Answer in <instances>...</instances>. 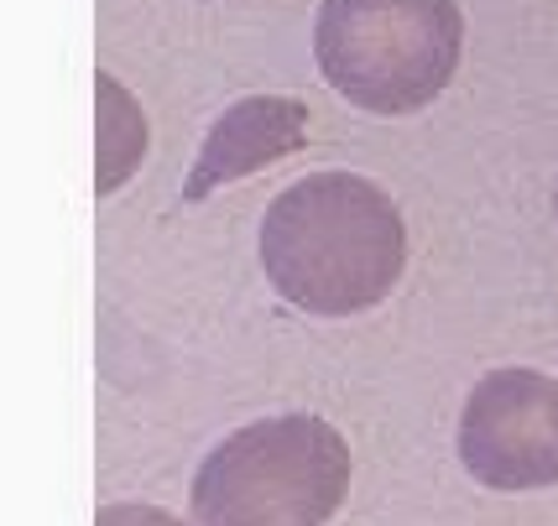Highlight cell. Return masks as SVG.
Returning <instances> with one entry per match:
<instances>
[{
	"mask_svg": "<svg viewBox=\"0 0 558 526\" xmlns=\"http://www.w3.org/2000/svg\"><path fill=\"white\" fill-rule=\"evenodd\" d=\"M262 271L271 292L314 318L381 308L408 271L402 209L361 172H308L262 215Z\"/></svg>",
	"mask_w": 558,
	"mask_h": 526,
	"instance_id": "1",
	"label": "cell"
},
{
	"mask_svg": "<svg viewBox=\"0 0 558 526\" xmlns=\"http://www.w3.org/2000/svg\"><path fill=\"white\" fill-rule=\"evenodd\" d=\"M460 0H318L314 63L329 89L365 115L428 110L460 73Z\"/></svg>",
	"mask_w": 558,
	"mask_h": 526,
	"instance_id": "2",
	"label": "cell"
},
{
	"mask_svg": "<svg viewBox=\"0 0 558 526\" xmlns=\"http://www.w3.org/2000/svg\"><path fill=\"white\" fill-rule=\"evenodd\" d=\"M350 496V443L324 417H262L215 443L189 485L194 522L324 526Z\"/></svg>",
	"mask_w": 558,
	"mask_h": 526,
	"instance_id": "3",
	"label": "cell"
},
{
	"mask_svg": "<svg viewBox=\"0 0 558 526\" xmlns=\"http://www.w3.org/2000/svg\"><path fill=\"white\" fill-rule=\"evenodd\" d=\"M460 464L496 496H527L558 485V381L507 365L475 381L454 428Z\"/></svg>",
	"mask_w": 558,
	"mask_h": 526,
	"instance_id": "4",
	"label": "cell"
},
{
	"mask_svg": "<svg viewBox=\"0 0 558 526\" xmlns=\"http://www.w3.org/2000/svg\"><path fill=\"white\" fill-rule=\"evenodd\" d=\"M303 142H308V110H303V99H282V95L241 99V105H230L209 125L183 198L194 204V198H209V193L230 188L241 178H256L262 168L282 162L292 151H303Z\"/></svg>",
	"mask_w": 558,
	"mask_h": 526,
	"instance_id": "5",
	"label": "cell"
},
{
	"mask_svg": "<svg viewBox=\"0 0 558 526\" xmlns=\"http://www.w3.org/2000/svg\"><path fill=\"white\" fill-rule=\"evenodd\" d=\"M554 215H558V188H554Z\"/></svg>",
	"mask_w": 558,
	"mask_h": 526,
	"instance_id": "6",
	"label": "cell"
}]
</instances>
